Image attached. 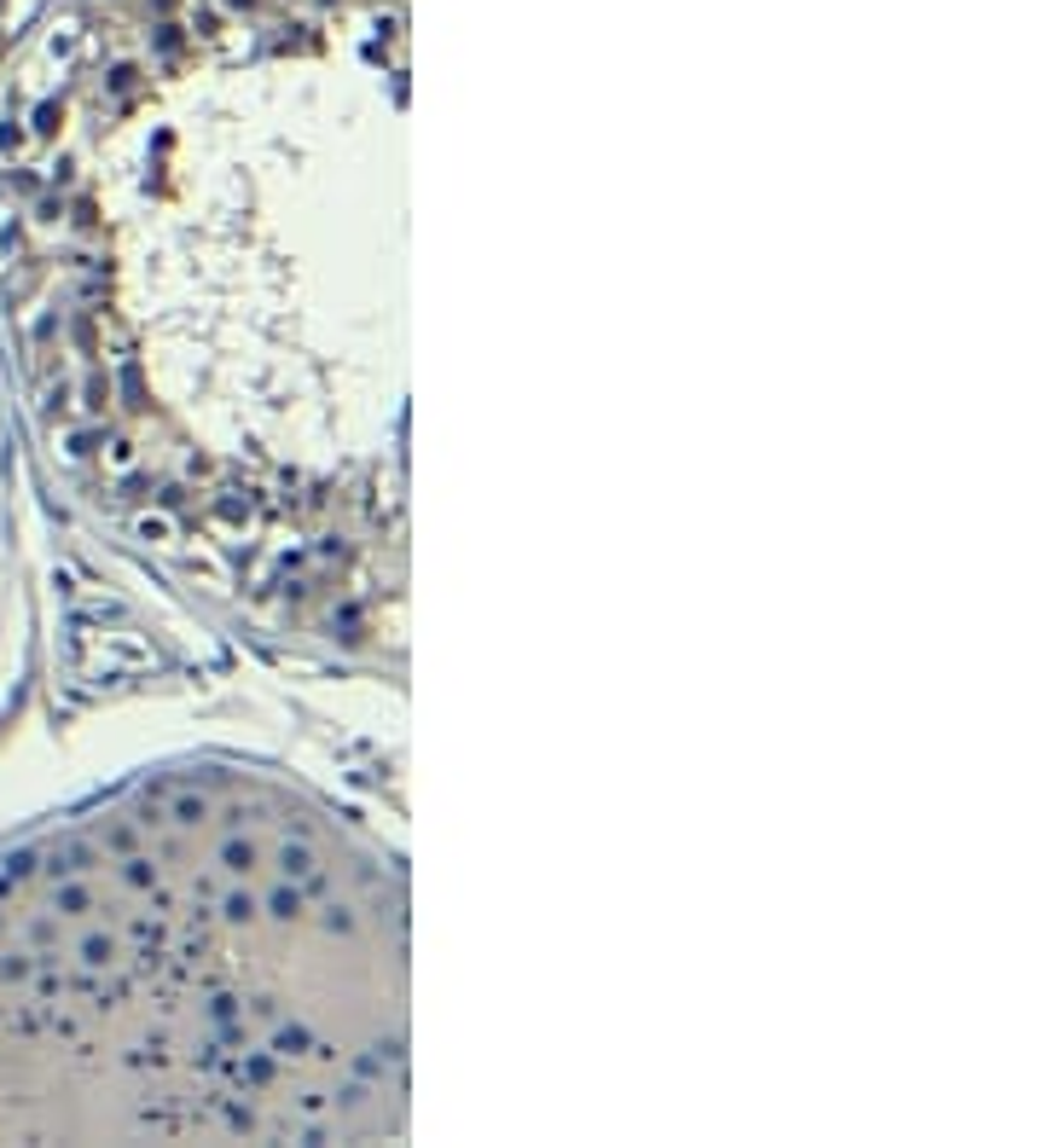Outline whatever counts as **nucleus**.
Listing matches in <instances>:
<instances>
[{"instance_id": "obj_1", "label": "nucleus", "mask_w": 1044, "mask_h": 1148, "mask_svg": "<svg viewBox=\"0 0 1044 1148\" xmlns=\"http://www.w3.org/2000/svg\"><path fill=\"white\" fill-rule=\"evenodd\" d=\"M401 0H82L0 104V360L76 499L268 638L401 644Z\"/></svg>"}, {"instance_id": "obj_2", "label": "nucleus", "mask_w": 1044, "mask_h": 1148, "mask_svg": "<svg viewBox=\"0 0 1044 1148\" xmlns=\"http://www.w3.org/2000/svg\"><path fill=\"white\" fill-rule=\"evenodd\" d=\"M406 1131V888L238 765L0 853V1143Z\"/></svg>"}, {"instance_id": "obj_3", "label": "nucleus", "mask_w": 1044, "mask_h": 1148, "mask_svg": "<svg viewBox=\"0 0 1044 1148\" xmlns=\"http://www.w3.org/2000/svg\"><path fill=\"white\" fill-rule=\"evenodd\" d=\"M12 453H6V389H0V610H6V563H12Z\"/></svg>"}]
</instances>
